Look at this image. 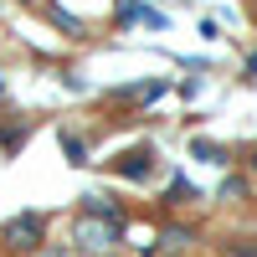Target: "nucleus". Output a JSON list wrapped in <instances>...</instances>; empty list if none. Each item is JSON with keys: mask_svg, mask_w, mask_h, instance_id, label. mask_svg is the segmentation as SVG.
<instances>
[{"mask_svg": "<svg viewBox=\"0 0 257 257\" xmlns=\"http://www.w3.org/2000/svg\"><path fill=\"white\" fill-rule=\"evenodd\" d=\"M26 134H31V128H26V123H16V128H11V134H0V144H6V155H16V149H21V144H26Z\"/></svg>", "mask_w": 257, "mask_h": 257, "instance_id": "39448f33", "label": "nucleus"}, {"mask_svg": "<svg viewBox=\"0 0 257 257\" xmlns=\"http://www.w3.org/2000/svg\"><path fill=\"white\" fill-rule=\"evenodd\" d=\"M247 72H257V57H247Z\"/></svg>", "mask_w": 257, "mask_h": 257, "instance_id": "9d476101", "label": "nucleus"}, {"mask_svg": "<svg viewBox=\"0 0 257 257\" xmlns=\"http://www.w3.org/2000/svg\"><path fill=\"white\" fill-rule=\"evenodd\" d=\"M231 257H257V242H247V237H237V247H231Z\"/></svg>", "mask_w": 257, "mask_h": 257, "instance_id": "6e6552de", "label": "nucleus"}, {"mask_svg": "<svg viewBox=\"0 0 257 257\" xmlns=\"http://www.w3.org/2000/svg\"><path fill=\"white\" fill-rule=\"evenodd\" d=\"M0 242L11 252H41L47 247V216L41 211H21V216H11L0 226Z\"/></svg>", "mask_w": 257, "mask_h": 257, "instance_id": "f03ea898", "label": "nucleus"}, {"mask_svg": "<svg viewBox=\"0 0 257 257\" xmlns=\"http://www.w3.org/2000/svg\"><path fill=\"white\" fill-rule=\"evenodd\" d=\"M0 98H6V82H0Z\"/></svg>", "mask_w": 257, "mask_h": 257, "instance_id": "9b49d317", "label": "nucleus"}, {"mask_svg": "<svg viewBox=\"0 0 257 257\" xmlns=\"http://www.w3.org/2000/svg\"><path fill=\"white\" fill-rule=\"evenodd\" d=\"M160 242H165V247H185V242H190V231H185V226H170Z\"/></svg>", "mask_w": 257, "mask_h": 257, "instance_id": "423d86ee", "label": "nucleus"}, {"mask_svg": "<svg viewBox=\"0 0 257 257\" xmlns=\"http://www.w3.org/2000/svg\"><path fill=\"white\" fill-rule=\"evenodd\" d=\"M118 237H123V216H77V231H72L82 257L88 252H113Z\"/></svg>", "mask_w": 257, "mask_h": 257, "instance_id": "f257e3e1", "label": "nucleus"}, {"mask_svg": "<svg viewBox=\"0 0 257 257\" xmlns=\"http://www.w3.org/2000/svg\"><path fill=\"white\" fill-rule=\"evenodd\" d=\"M190 149H196V160H211V165H226V149H221V144H211V139H196Z\"/></svg>", "mask_w": 257, "mask_h": 257, "instance_id": "20e7f679", "label": "nucleus"}, {"mask_svg": "<svg viewBox=\"0 0 257 257\" xmlns=\"http://www.w3.org/2000/svg\"><path fill=\"white\" fill-rule=\"evenodd\" d=\"M62 149H67V160H72V165H82V139H72V134H62Z\"/></svg>", "mask_w": 257, "mask_h": 257, "instance_id": "0eeeda50", "label": "nucleus"}, {"mask_svg": "<svg viewBox=\"0 0 257 257\" xmlns=\"http://www.w3.org/2000/svg\"><path fill=\"white\" fill-rule=\"evenodd\" d=\"M41 257H82V252H72V247H52V252H41Z\"/></svg>", "mask_w": 257, "mask_h": 257, "instance_id": "1a4fd4ad", "label": "nucleus"}, {"mask_svg": "<svg viewBox=\"0 0 257 257\" xmlns=\"http://www.w3.org/2000/svg\"><path fill=\"white\" fill-rule=\"evenodd\" d=\"M113 170L123 180H149V170H155V149L149 144H134V149H123V155L113 160Z\"/></svg>", "mask_w": 257, "mask_h": 257, "instance_id": "7ed1b4c3", "label": "nucleus"}, {"mask_svg": "<svg viewBox=\"0 0 257 257\" xmlns=\"http://www.w3.org/2000/svg\"><path fill=\"white\" fill-rule=\"evenodd\" d=\"M252 165H257V155H252Z\"/></svg>", "mask_w": 257, "mask_h": 257, "instance_id": "f8f14e48", "label": "nucleus"}]
</instances>
